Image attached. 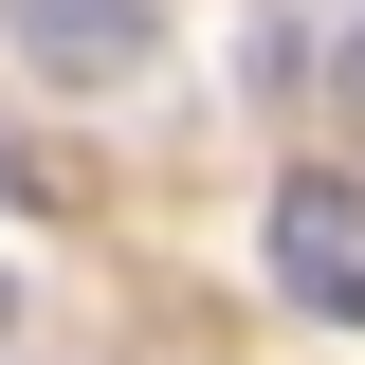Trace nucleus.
<instances>
[{
    "mask_svg": "<svg viewBox=\"0 0 365 365\" xmlns=\"http://www.w3.org/2000/svg\"><path fill=\"white\" fill-rule=\"evenodd\" d=\"M347 128H365V19H347Z\"/></svg>",
    "mask_w": 365,
    "mask_h": 365,
    "instance_id": "3",
    "label": "nucleus"
},
{
    "mask_svg": "<svg viewBox=\"0 0 365 365\" xmlns=\"http://www.w3.org/2000/svg\"><path fill=\"white\" fill-rule=\"evenodd\" d=\"M274 292H292V311L311 329H365V182H274Z\"/></svg>",
    "mask_w": 365,
    "mask_h": 365,
    "instance_id": "1",
    "label": "nucleus"
},
{
    "mask_svg": "<svg viewBox=\"0 0 365 365\" xmlns=\"http://www.w3.org/2000/svg\"><path fill=\"white\" fill-rule=\"evenodd\" d=\"M0 19H19V55H37V73H128V55H146V0H0Z\"/></svg>",
    "mask_w": 365,
    "mask_h": 365,
    "instance_id": "2",
    "label": "nucleus"
}]
</instances>
